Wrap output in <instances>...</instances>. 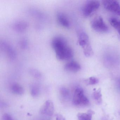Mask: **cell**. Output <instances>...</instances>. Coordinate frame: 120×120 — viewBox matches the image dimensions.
I'll return each instance as SVG.
<instances>
[{
  "label": "cell",
  "instance_id": "obj_6",
  "mask_svg": "<svg viewBox=\"0 0 120 120\" xmlns=\"http://www.w3.org/2000/svg\"><path fill=\"white\" fill-rule=\"evenodd\" d=\"M103 5L107 10L120 16V5L118 1L114 0H105Z\"/></svg>",
  "mask_w": 120,
  "mask_h": 120
},
{
  "label": "cell",
  "instance_id": "obj_5",
  "mask_svg": "<svg viewBox=\"0 0 120 120\" xmlns=\"http://www.w3.org/2000/svg\"><path fill=\"white\" fill-rule=\"evenodd\" d=\"M91 26L93 30L99 33H106L109 30L108 26L100 16L97 17L92 21Z\"/></svg>",
  "mask_w": 120,
  "mask_h": 120
},
{
  "label": "cell",
  "instance_id": "obj_11",
  "mask_svg": "<svg viewBox=\"0 0 120 120\" xmlns=\"http://www.w3.org/2000/svg\"><path fill=\"white\" fill-rule=\"evenodd\" d=\"M57 19L58 23L60 25L66 28H69L70 23L68 18L64 14L59 13L57 15Z\"/></svg>",
  "mask_w": 120,
  "mask_h": 120
},
{
  "label": "cell",
  "instance_id": "obj_17",
  "mask_svg": "<svg viewBox=\"0 0 120 120\" xmlns=\"http://www.w3.org/2000/svg\"><path fill=\"white\" fill-rule=\"evenodd\" d=\"M60 93L62 97L65 99H68L69 96V92L68 90L65 88H62L60 90Z\"/></svg>",
  "mask_w": 120,
  "mask_h": 120
},
{
  "label": "cell",
  "instance_id": "obj_22",
  "mask_svg": "<svg viewBox=\"0 0 120 120\" xmlns=\"http://www.w3.org/2000/svg\"><path fill=\"white\" fill-rule=\"evenodd\" d=\"M56 120H66L64 117L60 114H57L56 115Z\"/></svg>",
  "mask_w": 120,
  "mask_h": 120
},
{
  "label": "cell",
  "instance_id": "obj_3",
  "mask_svg": "<svg viewBox=\"0 0 120 120\" xmlns=\"http://www.w3.org/2000/svg\"><path fill=\"white\" fill-rule=\"evenodd\" d=\"M89 100L85 96L82 88H78L75 90L73 99V102L76 106H86L89 104Z\"/></svg>",
  "mask_w": 120,
  "mask_h": 120
},
{
  "label": "cell",
  "instance_id": "obj_8",
  "mask_svg": "<svg viewBox=\"0 0 120 120\" xmlns=\"http://www.w3.org/2000/svg\"><path fill=\"white\" fill-rule=\"evenodd\" d=\"M54 107L53 102L51 100H48L44 103L40 110L41 114L48 116H52L54 113Z\"/></svg>",
  "mask_w": 120,
  "mask_h": 120
},
{
  "label": "cell",
  "instance_id": "obj_15",
  "mask_svg": "<svg viewBox=\"0 0 120 120\" xmlns=\"http://www.w3.org/2000/svg\"><path fill=\"white\" fill-rule=\"evenodd\" d=\"M11 90L12 92L16 94L22 95L24 92L23 88L20 85L16 83L13 84L12 86Z\"/></svg>",
  "mask_w": 120,
  "mask_h": 120
},
{
  "label": "cell",
  "instance_id": "obj_12",
  "mask_svg": "<svg viewBox=\"0 0 120 120\" xmlns=\"http://www.w3.org/2000/svg\"><path fill=\"white\" fill-rule=\"evenodd\" d=\"M94 112L91 110H88L87 113H79L78 114V120H91L92 116Z\"/></svg>",
  "mask_w": 120,
  "mask_h": 120
},
{
  "label": "cell",
  "instance_id": "obj_21",
  "mask_svg": "<svg viewBox=\"0 0 120 120\" xmlns=\"http://www.w3.org/2000/svg\"><path fill=\"white\" fill-rule=\"evenodd\" d=\"M3 120H14L11 116L8 114L5 113L3 115Z\"/></svg>",
  "mask_w": 120,
  "mask_h": 120
},
{
  "label": "cell",
  "instance_id": "obj_14",
  "mask_svg": "<svg viewBox=\"0 0 120 120\" xmlns=\"http://www.w3.org/2000/svg\"><path fill=\"white\" fill-rule=\"evenodd\" d=\"M109 21L111 25L117 30L120 36V19L116 18H111Z\"/></svg>",
  "mask_w": 120,
  "mask_h": 120
},
{
  "label": "cell",
  "instance_id": "obj_18",
  "mask_svg": "<svg viewBox=\"0 0 120 120\" xmlns=\"http://www.w3.org/2000/svg\"><path fill=\"white\" fill-rule=\"evenodd\" d=\"M19 47L23 49H26L28 48V42L27 40L25 38H22L20 40L19 42Z\"/></svg>",
  "mask_w": 120,
  "mask_h": 120
},
{
  "label": "cell",
  "instance_id": "obj_2",
  "mask_svg": "<svg viewBox=\"0 0 120 120\" xmlns=\"http://www.w3.org/2000/svg\"><path fill=\"white\" fill-rule=\"evenodd\" d=\"M78 42L79 45L82 48L83 53L86 56L89 57L92 56L93 50L87 34L84 32L79 33L78 34Z\"/></svg>",
  "mask_w": 120,
  "mask_h": 120
},
{
  "label": "cell",
  "instance_id": "obj_13",
  "mask_svg": "<svg viewBox=\"0 0 120 120\" xmlns=\"http://www.w3.org/2000/svg\"><path fill=\"white\" fill-rule=\"evenodd\" d=\"M93 97L94 100L97 104H101L102 102V98L100 89L95 90L93 94Z\"/></svg>",
  "mask_w": 120,
  "mask_h": 120
},
{
  "label": "cell",
  "instance_id": "obj_16",
  "mask_svg": "<svg viewBox=\"0 0 120 120\" xmlns=\"http://www.w3.org/2000/svg\"><path fill=\"white\" fill-rule=\"evenodd\" d=\"M30 92L31 94L33 97H37L39 93V89L38 87L36 85H33L31 86Z\"/></svg>",
  "mask_w": 120,
  "mask_h": 120
},
{
  "label": "cell",
  "instance_id": "obj_19",
  "mask_svg": "<svg viewBox=\"0 0 120 120\" xmlns=\"http://www.w3.org/2000/svg\"><path fill=\"white\" fill-rule=\"evenodd\" d=\"M30 73L33 76L36 78H40L41 76V74L39 71L35 69H31Z\"/></svg>",
  "mask_w": 120,
  "mask_h": 120
},
{
  "label": "cell",
  "instance_id": "obj_10",
  "mask_svg": "<svg viewBox=\"0 0 120 120\" xmlns=\"http://www.w3.org/2000/svg\"><path fill=\"white\" fill-rule=\"evenodd\" d=\"M28 26V24L26 22L23 21H19L14 24L13 28L16 32L21 33L25 31Z\"/></svg>",
  "mask_w": 120,
  "mask_h": 120
},
{
  "label": "cell",
  "instance_id": "obj_20",
  "mask_svg": "<svg viewBox=\"0 0 120 120\" xmlns=\"http://www.w3.org/2000/svg\"><path fill=\"white\" fill-rule=\"evenodd\" d=\"M98 82V80L94 77H91L89 78L88 81V85H93Z\"/></svg>",
  "mask_w": 120,
  "mask_h": 120
},
{
  "label": "cell",
  "instance_id": "obj_1",
  "mask_svg": "<svg viewBox=\"0 0 120 120\" xmlns=\"http://www.w3.org/2000/svg\"><path fill=\"white\" fill-rule=\"evenodd\" d=\"M52 46L55 52L56 57L59 60H69L73 56L72 49L68 45L66 41L63 38H55L52 41Z\"/></svg>",
  "mask_w": 120,
  "mask_h": 120
},
{
  "label": "cell",
  "instance_id": "obj_9",
  "mask_svg": "<svg viewBox=\"0 0 120 120\" xmlns=\"http://www.w3.org/2000/svg\"><path fill=\"white\" fill-rule=\"evenodd\" d=\"M64 70L71 72H77L81 69L79 64L75 61H71L67 63L64 66Z\"/></svg>",
  "mask_w": 120,
  "mask_h": 120
},
{
  "label": "cell",
  "instance_id": "obj_7",
  "mask_svg": "<svg viewBox=\"0 0 120 120\" xmlns=\"http://www.w3.org/2000/svg\"><path fill=\"white\" fill-rule=\"evenodd\" d=\"M1 49L6 54L9 59L14 60L16 58V52L12 45L7 42L3 41L1 43Z\"/></svg>",
  "mask_w": 120,
  "mask_h": 120
},
{
  "label": "cell",
  "instance_id": "obj_4",
  "mask_svg": "<svg viewBox=\"0 0 120 120\" xmlns=\"http://www.w3.org/2000/svg\"><path fill=\"white\" fill-rule=\"evenodd\" d=\"M100 3L97 0L88 1L84 5L82 9V13L85 17L89 16L99 8Z\"/></svg>",
  "mask_w": 120,
  "mask_h": 120
},
{
  "label": "cell",
  "instance_id": "obj_23",
  "mask_svg": "<svg viewBox=\"0 0 120 120\" xmlns=\"http://www.w3.org/2000/svg\"><path fill=\"white\" fill-rule=\"evenodd\" d=\"M118 85L119 87V88H120V78L118 80Z\"/></svg>",
  "mask_w": 120,
  "mask_h": 120
}]
</instances>
